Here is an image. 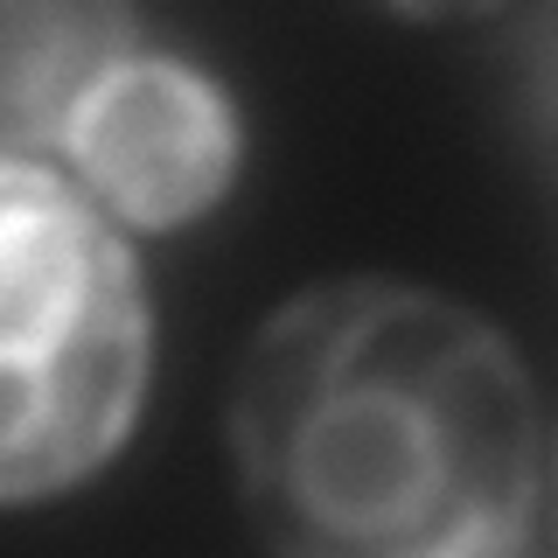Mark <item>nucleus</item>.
Instances as JSON below:
<instances>
[{
	"instance_id": "5",
	"label": "nucleus",
	"mask_w": 558,
	"mask_h": 558,
	"mask_svg": "<svg viewBox=\"0 0 558 558\" xmlns=\"http://www.w3.org/2000/svg\"><path fill=\"white\" fill-rule=\"evenodd\" d=\"M531 84H537V112L558 119V14L537 22V43H531Z\"/></svg>"
},
{
	"instance_id": "6",
	"label": "nucleus",
	"mask_w": 558,
	"mask_h": 558,
	"mask_svg": "<svg viewBox=\"0 0 558 558\" xmlns=\"http://www.w3.org/2000/svg\"><path fill=\"white\" fill-rule=\"evenodd\" d=\"M551 502H558V461H551Z\"/></svg>"
},
{
	"instance_id": "4",
	"label": "nucleus",
	"mask_w": 558,
	"mask_h": 558,
	"mask_svg": "<svg viewBox=\"0 0 558 558\" xmlns=\"http://www.w3.org/2000/svg\"><path fill=\"white\" fill-rule=\"evenodd\" d=\"M140 49V22L126 8H49L14 0L0 43V161L57 154L77 105Z\"/></svg>"
},
{
	"instance_id": "2",
	"label": "nucleus",
	"mask_w": 558,
	"mask_h": 558,
	"mask_svg": "<svg viewBox=\"0 0 558 558\" xmlns=\"http://www.w3.org/2000/svg\"><path fill=\"white\" fill-rule=\"evenodd\" d=\"M147 391V287L112 217L49 161H0V496L77 488Z\"/></svg>"
},
{
	"instance_id": "1",
	"label": "nucleus",
	"mask_w": 558,
	"mask_h": 558,
	"mask_svg": "<svg viewBox=\"0 0 558 558\" xmlns=\"http://www.w3.org/2000/svg\"><path fill=\"white\" fill-rule=\"evenodd\" d=\"M231 461L272 558H523L545 488L510 336L412 279H328L258 322Z\"/></svg>"
},
{
	"instance_id": "3",
	"label": "nucleus",
	"mask_w": 558,
	"mask_h": 558,
	"mask_svg": "<svg viewBox=\"0 0 558 558\" xmlns=\"http://www.w3.org/2000/svg\"><path fill=\"white\" fill-rule=\"evenodd\" d=\"M63 161H70V182L105 217L140 223V231L196 223L238 174L231 92L182 57L133 49L77 105Z\"/></svg>"
}]
</instances>
